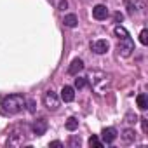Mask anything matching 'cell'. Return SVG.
Listing matches in <instances>:
<instances>
[{
    "mask_svg": "<svg viewBox=\"0 0 148 148\" xmlns=\"http://www.w3.org/2000/svg\"><path fill=\"white\" fill-rule=\"evenodd\" d=\"M117 51H119V56L129 58V56L132 54V51H134V42H132V38H131L129 35L124 37V38H120V42L117 44Z\"/></svg>",
    "mask_w": 148,
    "mask_h": 148,
    "instance_id": "3957f363",
    "label": "cell"
},
{
    "mask_svg": "<svg viewBox=\"0 0 148 148\" xmlns=\"http://www.w3.org/2000/svg\"><path fill=\"white\" fill-rule=\"evenodd\" d=\"M141 124H143V131L148 132V122H146V119H141Z\"/></svg>",
    "mask_w": 148,
    "mask_h": 148,
    "instance_id": "d4e9b609",
    "label": "cell"
},
{
    "mask_svg": "<svg viewBox=\"0 0 148 148\" xmlns=\"http://www.w3.org/2000/svg\"><path fill=\"white\" fill-rule=\"evenodd\" d=\"M125 122H127V124H136V122H138V117L132 115V113H127V115H125Z\"/></svg>",
    "mask_w": 148,
    "mask_h": 148,
    "instance_id": "7402d4cb",
    "label": "cell"
},
{
    "mask_svg": "<svg viewBox=\"0 0 148 148\" xmlns=\"http://www.w3.org/2000/svg\"><path fill=\"white\" fill-rule=\"evenodd\" d=\"M82 70H84V61L80 58H75L68 68V73L70 75H79V71H82Z\"/></svg>",
    "mask_w": 148,
    "mask_h": 148,
    "instance_id": "9c48e42d",
    "label": "cell"
},
{
    "mask_svg": "<svg viewBox=\"0 0 148 148\" xmlns=\"http://www.w3.org/2000/svg\"><path fill=\"white\" fill-rule=\"evenodd\" d=\"M115 35H117L119 38H124V37H127L129 33H127V30H125L124 26H115Z\"/></svg>",
    "mask_w": 148,
    "mask_h": 148,
    "instance_id": "2e32d148",
    "label": "cell"
},
{
    "mask_svg": "<svg viewBox=\"0 0 148 148\" xmlns=\"http://www.w3.org/2000/svg\"><path fill=\"white\" fill-rule=\"evenodd\" d=\"M61 99H63L64 103H71L73 99H75V91H73V87L64 86V87L61 89Z\"/></svg>",
    "mask_w": 148,
    "mask_h": 148,
    "instance_id": "30bf717a",
    "label": "cell"
},
{
    "mask_svg": "<svg viewBox=\"0 0 148 148\" xmlns=\"http://www.w3.org/2000/svg\"><path fill=\"white\" fill-rule=\"evenodd\" d=\"M28 139V125L26 124H16L9 129L7 136V146H21Z\"/></svg>",
    "mask_w": 148,
    "mask_h": 148,
    "instance_id": "7a4b0ae2",
    "label": "cell"
},
{
    "mask_svg": "<svg viewBox=\"0 0 148 148\" xmlns=\"http://www.w3.org/2000/svg\"><path fill=\"white\" fill-rule=\"evenodd\" d=\"M87 86V79L86 77H79V79H75V87L77 89H84Z\"/></svg>",
    "mask_w": 148,
    "mask_h": 148,
    "instance_id": "e0dca14e",
    "label": "cell"
},
{
    "mask_svg": "<svg viewBox=\"0 0 148 148\" xmlns=\"http://www.w3.org/2000/svg\"><path fill=\"white\" fill-rule=\"evenodd\" d=\"M92 18H94V19H98V21L106 19V18H108V9H106V5L98 4V5L92 9Z\"/></svg>",
    "mask_w": 148,
    "mask_h": 148,
    "instance_id": "ba28073f",
    "label": "cell"
},
{
    "mask_svg": "<svg viewBox=\"0 0 148 148\" xmlns=\"http://www.w3.org/2000/svg\"><path fill=\"white\" fill-rule=\"evenodd\" d=\"M52 2H54L56 9H59V11H64V9H66V5H68L66 0H52Z\"/></svg>",
    "mask_w": 148,
    "mask_h": 148,
    "instance_id": "ac0fdd59",
    "label": "cell"
},
{
    "mask_svg": "<svg viewBox=\"0 0 148 148\" xmlns=\"http://www.w3.org/2000/svg\"><path fill=\"white\" fill-rule=\"evenodd\" d=\"M64 125H66V129H68V131H75V129L79 127V120H77L75 117H70V119L66 120V124H64Z\"/></svg>",
    "mask_w": 148,
    "mask_h": 148,
    "instance_id": "5bb4252c",
    "label": "cell"
},
{
    "mask_svg": "<svg viewBox=\"0 0 148 148\" xmlns=\"http://www.w3.org/2000/svg\"><path fill=\"white\" fill-rule=\"evenodd\" d=\"M77 23H79V19H77V16H75V14H66V16H64V19H63V25H64V26H68V28H75V26H77Z\"/></svg>",
    "mask_w": 148,
    "mask_h": 148,
    "instance_id": "8fae6325",
    "label": "cell"
},
{
    "mask_svg": "<svg viewBox=\"0 0 148 148\" xmlns=\"http://www.w3.org/2000/svg\"><path fill=\"white\" fill-rule=\"evenodd\" d=\"M47 127H49V124H47L45 119H37L33 122V125H32V131H33L35 136H42V134H45Z\"/></svg>",
    "mask_w": 148,
    "mask_h": 148,
    "instance_id": "5b68a950",
    "label": "cell"
},
{
    "mask_svg": "<svg viewBox=\"0 0 148 148\" xmlns=\"http://www.w3.org/2000/svg\"><path fill=\"white\" fill-rule=\"evenodd\" d=\"M122 141H124V143H134V141H136V132H134V129H125V131L122 132Z\"/></svg>",
    "mask_w": 148,
    "mask_h": 148,
    "instance_id": "7c38bea8",
    "label": "cell"
},
{
    "mask_svg": "<svg viewBox=\"0 0 148 148\" xmlns=\"http://www.w3.org/2000/svg\"><path fill=\"white\" fill-rule=\"evenodd\" d=\"M136 103H138V106H139V110H146L148 108V98H146V94H138V98H136Z\"/></svg>",
    "mask_w": 148,
    "mask_h": 148,
    "instance_id": "4fadbf2b",
    "label": "cell"
},
{
    "mask_svg": "<svg viewBox=\"0 0 148 148\" xmlns=\"http://www.w3.org/2000/svg\"><path fill=\"white\" fill-rule=\"evenodd\" d=\"M89 146H91V148H101V146H103V143L99 141V138H98V136H94V134H92V136L89 138Z\"/></svg>",
    "mask_w": 148,
    "mask_h": 148,
    "instance_id": "9a60e30c",
    "label": "cell"
},
{
    "mask_svg": "<svg viewBox=\"0 0 148 148\" xmlns=\"http://www.w3.org/2000/svg\"><path fill=\"white\" fill-rule=\"evenodd\" d=\"M26 105H28V112H32V113H33V112H35V101H33V99H30Z\"/></svg>",
    "mask_w": 148,
    "mask_h": 148,
    "instance_id": "603a6c76",
    "label": "cell"
},
{
    "mask_svg": "<svg viewBox=\"0 0 148 148\" xmlns=\"http://www.w3.org/2000/svg\"><path fill=\"white\" fill-rule=\"evenodd\" d=\"M44 105H45V108L47 110H58V106H59V96L54 92V91H47L45 94H44Z\"/></svg>",
    "mask_w": 148,
    "mask_h": 148,
    "instance_id": "277c9868",
    "label": "cell"
},
{
    "mask_svg": "<svg viewBox=\"0 0 148 148\" xmlns=\"http://www.w3.org/2000/svg\"><path fill=\"white\" fill-rule=\"evenodd\" d=\"M101 138H103V141H105L106 145L113 143V141L117 139V129H115V127H105V129L101 131Z\"/></svg>",
    "mask_w": 148,
    "mask_h": 148,
    "instance_id": "52a82bcc",
    "label": "cell"
},
{
    "mask_svg": "<svg viewBox=\"0 0 148 148\" xmlns=\"http://www.w3.org/2000/svg\"><path fill=\"white\" fill-rule=\"evenodd\" d=\"M25 105H26V99L23 94H9L0 101V112L4 115H16L25 108Z\"/></svg>",
    "mask_w": 148,
    "mask_h": 148,
    "instance_id": "6da1fadb",
    "label": "cell"
},
{
    "mask_svg": "<svg viewBox=\"0 0 148 148\" xmlns=\"http://www.w3.org/2000/svg\"><path fill=\"white\" fill-rule=\"evenodd\" d=\"M49 146H52V148H61V146H63V143H61V141H51V143H49Z\"/></svg>",
    "mask_w": 148,
    "mask_h": 148,
    "instance_id": "cb8c5ba5",
    "label": "cell"
},
{
    "mask_svg": "<svg viewBox=\"0 0 148 148\" xmlns=\"http://www.w3.org/2000/svg\"><path fill=\"white\" fill-rule=\"evenodd\" d=\"M125 5H127V12H129V14H134V12L138 11V9H136V4H132L131 0H127V2H125Z\"/></svg>",
    "mask_w": 148,
    "mask_h": 148,
    "instance_id": "44dd1931",
    "label": "cell"
},
{
    "mask_svg": "<svg viewBox=\"0 0 148 148\" xmlns=\"http://www.w3.org/2000/svg\"><path fill=\"white\" fill-rule=\"evenodd\" d=\"M139 42H141L143 45L148 44V30H143V32L139 33Z\"/></svg>",
    "mask_w": 148,
    "mask_h": 148,
    "instance_id": "d6986e66",
    "label": "cell"
},
{
    "mask_svg": "<svg viewBox=\"0 0 148 148\" xmlns=\"http://www.w3.org/2000/svg\"><path fill=\"white\" fill-rule=\"evenodd\" d=\"M91 49L96 54H106L110 49V44L106 40H94V42H91Z\"/></svg>",
    "mask_w": 148,
    "mask_h": 148,
    "instance_id": "8992f818",
    "label": "cell"
},
{
    "mask_svg": "<svg viewBox=\"0 0 148 148\" xmlns=\"http://www.w3.org/2000/svg\"><path fill=\"white\" fill-rule=\"evenodd\" d=\"M122 19H124V16H122L120 12H115V21L119 23V21H122Z\"/></svg>",
    "mask_w": 148,
    "mask_h": 148,
    "instance_id": "484cf974",
    "label": "cell"
},
{
    "mask_svg": "<svg viewBox=\"0 0 148 148\" xmlns=\"http://www.w3.org/2000/svg\"><path fill=\"white\" fill-rule=\"evenodd\" d=\"M68 145H70V146H73V148H75V146H80V138L71 136V138H70V141H68Z\"/></svg>",
    "mask_w": 148,
    "mask_h": 148,
    "instance_id": "ffe728a7",
    "label": "cell"
}]
</instances>
